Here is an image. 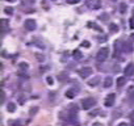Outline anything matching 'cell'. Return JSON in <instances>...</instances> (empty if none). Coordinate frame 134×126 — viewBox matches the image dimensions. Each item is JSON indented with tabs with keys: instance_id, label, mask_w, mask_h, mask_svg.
I'll return each mask as SVG.
<instances>
[{
	"instance_id": "cell-13",
	"label": "cell",
	"mask_w": 134,
	"mask_h": 126,
	"mask_svg": "<svg viewBox=\"0 0 134 126\" xmlns=\"http://www.w3.org/2000/svg\"><path fill=\"white\" fill-rule=\"evenodd\" d=\"M65 96L67 99H74L75 96H76V91H74V89H68V91H66Z\"/></svg>"
},
{
	"instance_id": "cell-10",
	"label": "cell",
	"mask_w": 134,
	"mask_h": 126,
	"mask_svg": "<svg viewBox=\"0 0 134 126\" xmlns=\"http://www.w3.org/2000/svg\"><path fill=\"white\" fill-rule=\"evenodd\" d=\"M113 85V79H112L110 76H107L104 79V83H103V87L104 88H110V87Z\"/></svg>"
},
{
	"instance_id": "cell-11",
	"label": "cell",
	"mask_w": 134,
	"mask_h": 126,
	"mask_svg": "<svg viewBox=\"0 0 134 126\" xmlns=\"http://www.w3.org/2000/svg\"><path fill=\"white\" fill-rule=\"evenodd\" d=\"M72 58H74L75 60H82L83 59V54L80 50H74L72 51Z\"/></svg>"
},
{
	"instance_id": "cell-14",
	"label": "cell",
	"mask_w": 134,
	"mask_h": 126,
	"mask_svg": "<svg viewBox=\"0 0 134 126\" xmlns=\"http://www.w3.org/2000/svg\"><path fill=\"white\" fill-rule=\"evenodd\" d=\"M109 32L110 33H117L118 32V25H116V24H109Z\"/></svg>"
},
{
	"instance_id": "cell-39",
	"label": "cell",
	"mask_w": 134,
	"mask_h": 126,
	"mask_svg": "<svg viewBox=\"0 0 134 126\" xmlns=\"http://www.w3.org/2000/svg\"><path fill=\"white\" fill-rule=\"evenodd\" d=\"M112 1H118V0H112Z\"/></svg>"
},
{
	"instance_id": "cell-24",
	"label": "cell",
	"mask_w": 134,
	"mask_h": 126,
	"mask_svg": "<svg viewBox=\"0 0 134 126\" xmlns=\"http://www.w3.org/2000/svg\"><path fill=\"white\" fill-rule=\"evenodd\" d=\"M58 79H59L61 82H62V80H66V79H67V74H65V72H63V74H59Z\"/></svg>"
},
{
	"instance_id": "cell-36",
	"label": "cell",
	"mask_w": 134,
	"mask_h": 126,
	"mask_svg": "<svg viewBox=\"0 0 134 126\" xmlns=\"http://www.w3.org/2000/svg\"><path fill=\"white\" fill-rule=\"evenodd\" d=\"M26 1H29V3H34L36 0H26Z\"/></svg>"
},
{
	"instance_id": "cell-28",
	"label": "cell",
	"mask_w": 134,
	"mask_h": 126,
	"mask_svg": "<svg viewBox=\"0 0 134 126\" xmlns=\"http://www.w3.org/2000/svg\"><path fill=\"white\" fill-rule=\"evenodd\" d=\"M82 46H83V47H87V49H88V47L91 46V43H89L88 41H83V42H82Z\"/></svg>"
},
{
	"instance_id": "cell-25",
	"label": "cell",
	"mask_w": 134,
	"mask_h": 126,
	"mask_svg": "<svg viewBox=\"0 0 134 126\" xmlns=\"http://www.w3.org/2000/svg\"><path fill=\"white\" fill-rule=\"evenodd\" d=\"M99 113H100V110H99V109H95L93 112H91V113H89V116H91V117H95V116H97Z\"/></svg>"
},
{
	"instance_id": "cell-4",
	"label": "cell",
	"mask_w": 134,
	"mask_h": 126,
	"mask_svg": "<svg viewBox=\"0 0 134 126\" xmlns=\"http://www.w3.org/2000/svg\"><path fill=\"white\" fill-rule=\"evenodd\" d=\"M114 101H116V95H114V93H109L107 97H105V100H104V105L108 106V108H110V106L114 105Z\"/></svg>"
},
{
	"instance_id": "cell-17",
	"label": "cell",
	"mask_w": 134,
	"mask_h": 126,
	"mask_svg": "<svg viewBox=\"0 0 134 126\" xmlns=\"http://www.w3.org/2000/svg\"><path fill=\"white\" fill-rule=\"evenodd\" d=\"M7 110L9 112V113H13V112L16 110V105L13 104V102H9V104L7 105Z\"/></svg>"
},
{
	"instance_id": "cell-30",
	"label": "cell",
	"mask_w": 134,
	"mask_h": 126,
	"mask_svg": "<svg viewBox=\"0 0 134 126\" xmlns=\"http://www.w3.org/2000/svg\"><path fill=\"white\" fill-rule=\"evenodd\" d=\"M99 18H100V20H108V18H109V16H108V15H100Z\"/></svg>"
},
{
	"instance_id": "cell-18",
	"label": "cell",
	"mask_w": 134,
	"mask_h": 126,
	"mask_svg": "<svg viewBox=\"0 0 134 126\" xmlns=\"http://www.w3.org/2000/svg\"><path fill=\"white\" fill-rule=\"evenodd\" d=\"M100 7H101V1H100V0L95 1L93 4H89V8H93V9H99Z\"/></svg>"
},
{
	"instance_id": "cell-21",
	"label": "cell",
	"mask_w": 134,
	"mask_h": 126,
	"mask_svg": "<svg viewBox=\"0 0 134 126\" xmlns=\"http://www.w3.org/2000/svg\"><path fill=\"white\" fill-rule=\"evenodd\" d=\"M88 26H89V28H93V29H96L97 32H101V28H100L99 25H96V24H91V22H89Z\"/></svg>"
},
{
	"instance_id": "cell-1",
	"label": "cell",
	"mask_w": 134,
	"mask_h": 126,
	"mask_svg": "<svg viewBox=\"0 0 134 126\" xmlns=\"http://www.w3.org/2000/svg\"><path fill=\"white\" fill-rule=\"evenodd\" d=\"M108 57H109V49H108L107 46L101 47L96 54V60L100 62V63H103V62H105V60L108 59Z\"/></svg>"
},
{
	"instance_id": "cell-29",
	"label": "cell",
	"mask_w": 134,
	"mask_h": 126,
	"mask_svg": "<svg viewBox=\"0 0 134 126\" xmlns=\"http://www.w3.org/2000/svg\"><path fill=\"white\" fill-rule=\"evenodd\" d=\"M68 4H78V3H80V0H66Z\"/></svg>"
},
{
	"instance_id": "cell-8",
	"label": "cell",
	"mask_w": 134,
	"mask_h": 126,
	"mask_svg": "<svg viewBox=\"0 0 134 126\" xmlns=\"http://www.w3.org/2000/svg\"><path fill=\"white\" fill-rule=\"evenodd\" d=\"M100 82H101V78H100V76H95L93 79H91V80L88 82V85L93 88V87H96V85H97V84H99Z\"/></svg>"
},
{
	"instance_id": "cell-22",
	"label": "cell",
	"mask_w": 134,
	"mask_h": 126,
	"mask_svg": "<svg viewBox=\"0 0 134 126\" xmlns=\"http://www.w3.org/2000/svg\"><path fill=\"white\" fill-rule=\"evenodd\" d=\"M4 12L5 13H7V15H12V13H13V8L12 7H7V8H4Z\"/></svg>"
},
{
	"instance_id": "cell-31",
	"label": "cell",
	"mask_w": 134,
	"mask_h": 126,
	"mask_svg": "<svg viewBox=\"0 0 134 126\" xmlns=\"http://www.w3.org/2000/svg\"><path fill=\"white\" fill-rule=\"evenodd\" d=\"M129 118L132 120V122L134 124V110H132V112H130V113H129Z\"/></svg>"
},
{
	"instance_id": "cell-23",
	"label": "cell",
	"mask_w": 134,
	"mask_h": 126,
	"mask_svg": "<svg viewBox=\"0 0 134 126\" xmlns=\"http://www.w3.org/2000/svg\"><path fill=\"white\" fill-rule=\"evenodd\" d=\"M5 100V92L1 89V92H0V102H4Z\"/></svg>"
},
{
	"instance_id": "cell-27",
	"label": "cell",
	"mask_w": 134,
	"mask_h": 126,
	"mask_svg": "<svg viewBox=\"0 0 134 126\" xmlns=\"http://www.w3.org/2000/svg\"><path fill=\"white\" fill-rule=\"evenodd\" d=\"M25 100H26V99H25V96H24V95H21V96L18 97V102H20V104H24V102H25Z\"/></svg>"
},
{
	"instance_id": "cell-2",
	"label": "cell",
	"mask_w": 134,
	"mask_h": 126,
	"mask_svg": "<svg viewBox=\"0 0 134 126\" xmlns=\"http://www.w3.org/2000/svg\"><path fill=\"white\" fill-rule=\"evenodd\" d=\"M95 105H96V99H93V97H85L82 100V108L84 110H88Z\"/></svg>"
},
{
	"instance_id": "cell-12",
	"label": "cell",
	"mask_w": 134,
	"mask_h": 126,
	"mask_svg": "<svg viewBox=\"0 0 134 126\" xmlns=\"http://www.w3.org/2000/svg\"><path fill=\"white\" fill-rule=\"evenodd\" d=\"M125 83H126V79H125V76H120V78H117V80H116V84H117V87H124L125 85Z\"/></svg>"
},
{
	"instance_id": "cell-3",
	"label": "cell",
	"mask_w": 134,
	"mask_h": 126,
	"mask_svg": "<svg viewBox=\"0 0 134 126\" xmlns=\"http://www.w3.org/2000/svg\"><path fill=\"white\" fill-rule=\"evenodd\" d=\"M79 76L80 78H83V79H85V78H88L89 75H92L93 74V70L91 68V67H83V68H80L79 70Z\"/></svg>"
},
{
	"instance_id": "cell-35",
	"label": "cell",
	"mask_w": 134,
	"mask_h": 126,
	"mask_svg": "<svg viewBox=\"0 0 134 126\" xmlns=\"http://www.w3.org/2000/svg\"><path fill=\"white\" fill-rule=\"evenodd\" d=\"M128 124H126V122H121V124H120V126H126Z\"/></svg>"
},
{
	"instance_id": "cell-19",
	"label": "cell",
	"mask_w": 134,
	"mask_h": 126,
	"mask_svg": "<svg viewBox=\"0 0 134 126\" xmlns=\"http://www.w3.org/2000/svg\"><path fill=\"white\" fill-rule=\"evenodd\" d=\"M38 110H40V108H38V106H32V108H30V110H29V116H30V117H33Z\"/></svg>"
},
{
	"instance_id": "cell-40",
	"label": "cell",
	"mask_w": 134,
	"mask_h": 126,
	"mask_svg": "<svg viewBox=\"0 0 134 126\" xmlns=\"http://www.w3.org/2000/svg\"><path fill=\"white\" fill-rule=\"evenodd\" d=\"M54 1H57V0H54Z\"/></svg>"
},
{
	"instance_id": "cell-5",
	"label": "cell",
	"mask_w": 134,
	"mask_h": 126,
	"mask_svg": "<svg viewBox=\"0 0 134 126\" xmlns=\"http://www.w3.org/2000/svg\"><path fill=\"white\" fill-rule=\"evenodd\" d=\"M24 26L26 30H30V32H33V30H36V28H37V24H36L34 20H25L24 22Z\"/></svg>"
},
{
	"instance_id": "cell-32",
	"label": "cell",
	"mask_w": 134,
	"mask_h": 126,
	"mask_svg": "<svg viewBox=\"0 0 134 126\" xmlns=\"http://www.w3.org/2000/svg\"><path fill=\"white\" fill-rule=\"evenodd\" d=\"M130 28H132V29H134V17L130 18Z\"/></svg>"
},
{
	"instance_id": "cell-6",
	"label": "cell",
	"mask_w": 134,
	"mask_h": 126,
	"mask_svg": "<svg viewBox=\"0 0 134 126\" xmlns=\"http://www.w3.org/2000/svg\"><path fill=\"white\" fill-rule=\"evenodd\" d=\"M124 74H125V76H133L134 75V63L126 64V67L124 70Z\"/></svg>"
},
{
	"instance_id": "cell-37",
	"label": "cell",
	"mask_w": 134,
	"mask_h": 126,
	"mask_svg": "<svg viewBox=\"0 0 134 126\" xmlns=\"http://www.w3.org/2000/svg\"><path fill=\"white\" fill-rule=\"evenodd\" d=\"M132 40L134 41V33H133V34H132Z\"/></svg>"
},
{
	"instance_id": "cell-33",
	"label": "cell",
	"mask_w": 134,
	"mask_h": 126,
	"mask_svg": "<svg viewBox=\"0 0 134 126\" xmlns=\"http://www.w3.org/2000/svg\"><path fill=\"white\" fill-rule=\"evenodd\" d=\"M20 124V121H11V122H8V125H18Z\"/></svg>"
},
{
	"instance_id": "cell-15",
	"label": "cell",
	"mask_w": 134,
	"mask_h": 126,
	"mask_svg": "<svg viewBox=\"0 0 134 126\" xmlns=\"http://www.w3.org/2000/svg\"><path fill=\"white\" fill-rule=\"evenodd\" d=\"M126 9H128V5L125 4V3H121V4H120V7H118L120 13H121V15H124V13L126 12Z\"/></svg>"
},
{
	"instance_id": "cell-38",
	"label": "cell",
	"mask_w": 134,
	"mask_h": 126,
	"mask_svg": "<svg viewBox=\"0 0 134 126\" xmlns=\"http://www.w3.org/2000/svg\"><path fill=\"white\" fill-rule=\"evenodd\" d=\"M7 1H16V0H7Z\"/></svg>"
},
{
	"instance_id": "cell-34",
	"label": "cell",
	"mask_w": 134,
	"mask_h": 126,
	"mask_svg": "<svg viewBox=\"0 0 134 126\" xmlns=\"http://www.w3.org/2000/svg\"><path fill=\"white\" fill-rule=\"evenodd\" d=\"M37 59H38V60H41V62H42V60L45 59V58H43V55H40V54H37Z\"/></svg>"
},
{
	"instance_id": "cell-9",
	"label": "cell",
	"mask_w": 134,
	"mask_h": 126,
	"mask_svg": "<svg viewBox=\"0 0 134 126\" xmlns=\"http://www.w3.org/2000/svg\"><path fill=\"white\" fill-rule=\"evenodd\" d=\"M0 28H1V32H3V33H5L8 29H9V22L3 18V20L0 21Z\"/></svg>"
},
{
	"instance_id": "cell-20",
	"label": "cell",
	"mask_w": 134,
	"mask_h": 126,
	"mask_svg": "<svg viewBox=\"0 0 134 126\" xmlns=\"http://www.w3.org/2000/svg\"><path fill=\"white\" fill-rule=\"evenodd\" d=\"M128 101H129L130 104H134V91L129 93V96H128Z\"/></svg>"
},
{
	"instance_id": "cell-26",
	"label": "cell",
	"mask_w": 134,
	"mask_h": 126,
	"mask_svg": "<svg viewBox=\"0 0 134 126\" xmlns=\"http://www.w3.org/2000/svg\"><path fill=\"white\" fill-rule=\"evenodd\" d=\"M46 82H47V84H50V85H53V83H54V79H53L51 76H47V78H46Z\"/></svg>"
},
{
	"instance_id": "cell-16",
	"label": "cell",
	"mask_w": 134,
	"mask_h": 126,
	"mask_svg": "<svg viewBox=\"0 0 134 126\" xmlns=\"http://www.w3.org/2000/svg\"><path fill=\"white\" fill-rule=\"evenodd\" d=\"M18 67H20V71H28V68H29V64L26 62H21L18 64Z\"/></svg>"
},
{
	"instance_id": "cell-7",
	"label": "cell",
	"mask_w": 134,
	"mask_h": 126,
	"mask_svg": "<svg viewBox=\"0 0 134 126\" xmlns=\"http://www.w3.org/2000/svg\"><path fill=\"white\" fill-rule=\"evenodd\" d=\"M133 51V45L130 42H124L122 43V53H132Z\"/></svg>"
}]
</instances>
